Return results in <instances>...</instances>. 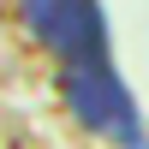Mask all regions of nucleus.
Here are the masks:
<instances>
[{
  "label": "nucleus",
  "mask_w": 149,
  "mask_h": 149,
  "mask_svg": "<svg viewBox=\"0 0 149 149\" xmlns=\"http://www.w3.org/2000/svg\"><path fill=\"white\" fill-rule=\"evenodd\" d=\"M18 12L30 24V36L60 60V72L113 60V36H107L102 0H18Z\"/></svg>",
  "instance_id": "obj_1"
}]
</instances>
